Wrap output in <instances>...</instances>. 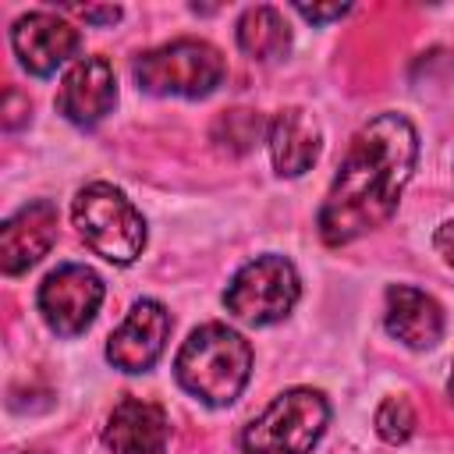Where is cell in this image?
I'll use <instances>...</instances> for the list:
<instances>
[{"label": "cell", "instance_id": "obj_1", "mask_svg": "<svg viewBox=\"0 0 454 454\" xmlns=\"http://www.w3.org/2000/svg\"><path fill=\"white\" fill-rule=\"evenodd\" d=\"M415 163L419 131L404 114L387 110L365 121L351 135L348 153L319 206L316 227L323 245L340 248L383 227L394 216L401 192L415 174Z\"/></svg>", "mask_w": 454, "mask_h": 454}, {"label": "cell", "instance_id": "obj_2", "mask_svg": "<svg viewBox=\"0 0 454 454\" xmlns=\"http://www.w3.org/2000/svg\"><path fill=\"white\" fill-rule=\"evenodd\" d=\"M181 390L209 408H227L241 397L252 376V348L227 323H202L188 333L174 358Z\"/></svg>", "mask_w": 454, "mask_h": 454}, {"label": "cell", "instance_id": "obj_3", "mask_svg": "<svg viewBox=\"0 0 454 454\" xmlns=\"http://www.w3.org/2000/svg\"><path fill=\"white\" fill-rule=\"evenodd\" d=\"M135 85L149 96H177V99H202L216 92L227 74L223 53L206 39H170L153 46L131 60Z\"/></svg>", "mask_w": 454, "mask_h": 454}, {"label": "cell", "instance_id": "obj_4", "mask_svg": "<svg viewBox=\"0 0 454 454\" xmlns=\"http://www.w3.org/2000/svg\"><path fill=\"white\" fill-rule=\"evenodd\" d=\"M71 220L82 241L114 266H131L145 248V220L135 202L110 181H92L78 188L71 202Z\"/></svg>", "mask_w": 454, "mask_h": 454}, {"label": "cell", "instance_id": "obj_5", "mask_svg": "<svg viewBox=\"0 0 454 454\" xmlns=\"http://www.w3.org/2000/svg\"><path fill=\"white\" fill-rule=\"evenodd\" d=\"M330 426V401L312 387H291L277 394L245 429V454H309Z\"/></svg>", "mask_w": 454, "mask_h": 454}, {"label": "cell", "instance_id": "obj_6", "mask_svg": "<svg viewBox=\"0 0 454 454\" xmlns=\"http://www.w3.org/2000/svg\"><path fill=\"white\" fill-rule=\"evenodd\" d=\"M301 298V277L291 259L266 252L248 259L223 291V309L248 326H273L291 316Z\"/></svg>", "mask_w": 454, "mask_h": 454}, {"label": "cell", "instance_id": "obj_7", "mask_svg": "<svg viewBox=\"0 0 454 454\" xmlns=\"http://www.w3.org/2000/svg\"><path fill=\"white\" fill-rule=\"evenodd\" d=\"M103 294H106V284L96 270H89L82 262H64L43 277L35 305H39L43 323L57 337H78L92 326V319L103 305Z\"/></svg>", "mask_w": 454, "mask_h": 454}, {"label": "cell", "instance_id": "obj_8", "mask_svg": "<svg viewBox=\"0 0 454 454\" xmlns=\"http://www.w3.org/2000/svg\"><path fill=\"white\" fill-rule=\"evenodd\" d=\"M11 50L28 74L50 78L82 50V32L53 11H28L11 25Z\"/></svg>", "mask_w": 454, "mask_h": 454}, {"label": "cell", "instance_id": "obj_9", "mask_svg": "<svg viewBox=\"0 0 454 454\" xmlns=\"http://www.w3.org/2000/svg\"><path fill=\"white\" fill-rule=\"evenodd\" d=\"M170 312L156 298H138L124 323L106 337V362L121 372H145L160 362L170 337Z\"/></svg>", "mask_w": 454, "mask_h": 454}, {"label": "cell", "instance_id": "obj_10", "mask_svg": "<svg viewBox=\"0 0 454 454\" xmlns=\"http://www.w3.org/2000/svg\"><path fill=\"white\" fill-rule=\"evenodd\" d=\"M117 106V74L106 57H78L57 89V110L74 128H96Z\"/></svg>", "mask_w": 454, "mask_h": 454}, {"label": "cell", "instance_id": "obj_11", "mask_svg": "<svg viewBox=\"0 0 454 454\" xmlns=\"http://www.w3.org/2000/svg\"><path fill=\"white\" fill-rule=\"evenodd\" d=\"M57 241V206L35 199L0 223V270L7 277L28 273Z\"/></svg>", "mask_w": 454, "mask_h": 454}, {"label": "cell", "instance_id": "obj_12", "mask_svg": "<svg viewBox=\"0 0 454 454\" xmlns=\"http://www.w3.org/2000/svg\"><path fill=\"white\" fill-rule=\"evenodd\" d=\"M167 411L145 397H121L103 426V443L110 454H167Z\"/></svg>", "mask_w": 454, "mask_h": 454}, {"label": "cell", "instance_id": "obj_13", "mask_svg": "<svg viewBox=\"0 0 454 454\" xmlns=\"http://www.w3.org/2000/svg\"><path fill=\"white\" fill-rule=\"evenodd\" d=\"M383 326L411 351H429L443 340V309L433 294L411 284H390L383 298Z\"/></svg>", "mask_w": 454, "mask_h": 454}, {"label": "cell", "instance_id": "obj_14", "mask_svg": "<svg viewBox=\"0 0 454 454\" xmlns=\"http://www.w3.org/2000/svg\"><path fill=\"white\" fill-rule=\"evenodd\" d=\"M266 145L280 177H301L323 153V128L305 106H284L266 124Z\"/></svg>", "mask_w": 454, "mask_h": 454}, {"label": "cell", "instance_id": "obj_15", "mask_svg": "<svg viewBox=\"0 0 454 454\" xmlns=\"http://www.w3.org/2000/svg\"><path fill=\"white\" fill-rule=\"evenodd\" d=\"M234 39L248 60L273 64V60L287 57V50H291V25L277 7L255 4V7L241 11V18L234 25Z\"/></svg>", "mask_w": 454, "mask_h": 454}, {"label": "cell", "instance_id": "obj_16", "mask_svg": "<svg viewBox=\"0 0 454 454\" xmlns=\"http://www.w3.org/2000/svg\"><path fill=\"white\" fill-rule=\"evenodd\" d=\"M259 135H262V117L255 110H227L213 124V142L234 156L248 153Z\"/></svg>", "mask_w": 454, "mask_h": 454}, {"label": "cell", "instance_id": "obj_17", "mask_svg": "<svg viewBox=\"0 0 454 454\" xmlns=\"http://www.w3.org/2000/svg\"><path fill=\"white\" fill-rule=\"evenodd\" d=\"M372 422H376L380 440H383V443H394V447L404 443V440H411V433H415V426H419L415 408H411L408 397H387V401H380Z\"/></svg>", "mask_w": 454, "mask_h": 454}, {"label": "cell", "instance_id": "obj_18", "mask_svg": "<svg viewBox=\"0 0 454 454\" xmlns=\"http://www.w3.org/2000/svg\"><path fill=\"white\" fill-rule=\"evenodd\" d=\"M28 121H32V103H28V96L18 92V89H7V92H4V103H0V124H4L7 131H18V128H25Z\"/></svg>", "mask_w": 454, "mask_h": 454}, {"label": "cell", "instance_id": "obj_19", "mask_svg": "<svg viewBox=\"0 0 454 454\" xmlns=\"http://www.w3.org/2000/svg\"><path fill=\"white\" fill-rule=\"evenodd\" d=\"M294 11L312 25H330V21H340L351 11V4H294Z\"/></svg>", "mask_w": 454, "mask_h": 454}, {"label": "cell", "instance_id": "obj_20", "mask_svg": "<svg viewBox=\"0 0 454 454\" xmlns=\"http://www.w3.org/2000/svg\"><path fill=\"white\" fill-rule=\"evenodd\" d=\"M433 248H436L440 259L454 270V220H443V223L436 227V234H433Z\"/></svg>", "mask_w": 454, "mask_h": 454}, {"label": "cell", "instance_id": "obj_21", "mask_svg": "<svg viewBox=\"0 0 454 454\" xmlns=\"http://www.w3.org/2000/svg\"><path fill=\"white\" fill-rule=\"evenodd\" d=\"M78 14H82L89 25H117L124 11H121L117 4H106V7H96V4H92V7H78Z\"/></svg>", "mask_w": 454, "mask_h": 454}, {"label": "cell", "instance_id": "obj_22", "mask_svg": "<svg viewBox=\"0 0 454 454\" xmlns=\"http://www.w3.org/2000/svg\"><path fill=\"white\" fill-rule=\"evenodd\" d=\"M447 397H450V404H454V362H450V376H447Z\"/></svg>", "mask_w": 454, "mask_h": 454}, {"label": "cell", "instance_id": "obj_23", "mask_svg": "<svg viewBox=\"0 0 454 454\" xmlns=\"http://www.w3.org/2000/svg\"><path fill=\"white\" fill-rule=\"evenodd\" d=\"M25 454H43V450H25Z\"/></svg>", "mask_w": 454, "mask_h": 454}]
</instances>
